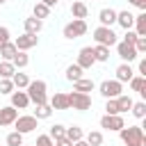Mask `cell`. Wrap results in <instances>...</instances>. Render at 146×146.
I'll use <instances>...</instances> for the list:
<instances>
[{
    "mask_svg": "<svg viewBox=\"0 0 146 146\" xmlns=\"http://www.w3.org/2000/svg\"><path fill=\"white\" fill-rule=\"evenodd\" d=\"M68 98V110H78V112H87L91 107V96L89 94H82V91H71L66 94Z\"/></svg>",
    "mask_w": 146,
    "mask_h": 146,
    "instance_id": "8992f818",
    "label": "cell"
},
{
    "mask_svg": "<svg viewBox=\"0 0 146 146\" xmlns=\"http://www.w3.org/2000/svg\"><path fill=\"white\" fill-rule=\"evenodd\" d=\"M25 94H27L30 103H34V105L48 103V84L43 80H30V84L25 87Z\"/></svg>",
    "mask_w": 146,
    "mask_h": 146,
    "instance_id": "7a4b0ae2",
    "label": "cell"
},
{
    "mask_svg": "<svg viewBox=\"0 0 146 146\" xmlns=\"http://www.w3.org/2000/svg\"><path fill=\"white\" fill-rule=\"evenodd\" d=\"M5 141H7V146H23V135L14 130V132H9V135H7V139H5Z\"/></svg>",
    "mask_w": 146,
    "mask_h": 146,
    "instance_id": "d590c367",
    "label": "cell"
},
{
    "mask_svg": "<svg viewBox=\"0 0 146 146\" xmlns=\"http://www.w3.org/2000/svg\"><path fill=\"white\" fill-rule=\"evenodd\" d=\"M91 34H94V41H96V43H100V46H107V48L116 46V41H119L116 32H114L112 27H105V25H98V27H96Z\"/></svg>",
    "mask_w": 146,
    "mask_h": 146,
    "instance_id": "277c9868",
    "label": "cell"
},
{
    "mask_svg": "<svg viewBox=\"0 0 146 146\" xmlns=\"http://www.w3.org/2000/svg\"><path fill=\"white\" fill-rule=\"evenodd\" d=\"M94 57H96V62H107V59H110V48L96 43V46H94Z\"/></svg>",
    "mask_w": 146,
    "mask_h": 146,
    "instance_id": "f546056e",
    "label": "cell"
},
{
    "mask_svg": "<svg viewBox=\"0 0 146 146\" xmlns=\"http://www.w3.org/2000/svg\"><path fill=\"white\" fill-rule=\"evenodd\" d=\"M11 125H14V130H16V132L27 135V132H34V130L39 128V119H36V116H32V114H18V116H16V121H14Z\"/></svg>",
    "mask_w": 146,
    "mask_h": 146,
    "instance_id": "5b68a950",
    "label": "cell"
},
{
    "mask_svg": "<svg viewBox=\"0 0 146 146\" xmlns=\"http://www.w3.org/2000/svg\"><path fill=\"white\" fill-rule=\"evenodd\" d=\"M16 116H18V110H16V107H11V105L0 107V128L11 125V123L16 121Z\"/></svg>",
    "mask_w": 146,
    "mask_h": 146,
    "instance_id": "7c38bea8",
    "label": "cell"
},
{
    "mask_svg": "<svg viewBox=\"0 0 146 146\" xmlns=\"http://www.w3.org/2000/svg\"><path fill=\"white\" fill-rule=\"evenodd\" d=\"M66 139H71V141L84 139V130L80 125H71V128H66Z\"/></svg>",
    "mask_w": 146,
    "mask_h": 146,
    "instance_id": "d6a6232c",
    "label": "cell"
},
{
    "mask_svg": "<svg viewBox=\"0 0 146 146\" xmlns=\"http://www.w3.org/2000/svg\"><path fill=\"white\" fill-rule=\"evenodd\" d=\"M94 89H96V84H94V80H89V78H80V80L73 82V91L89 94V91H94Z\"/></svg>",
    "mask_w": 146,
    "mask_h": 146,
    "instance_id": "44dd1931",
    "label": "cell"
},
{
    "mask_svg": "<svg viewBox=\"0 0 146 146\" xmlns=\"http://www.w3.org/2000/svg\"><path fill=\"white\" fill-rule=\"evenodd\" d=\"M119 137L125 146H146V135L141 125H123L119 130Z\"/></svg>",
    "mask_w": 146,
    "mask_h": 146,
    "instance_id": "6da1fadb",
    "label": "cell"
},
{
    "mask_svg": "<svg viewBox=\"0 0 146 146\" xmlns=\"http://www.w3.org/2000/svg\"><path fill=\"white\" fill-rule=\"evenodd\" d=\"M55 146H73V141L66 137H59V139H55Z\"/></svg>",
    "mask_w": 146,
    "mask_h": 146,
    "instance_id": "f6af8a7d",
    "label": "cell"
},
{
    "mask_svg": "<svg viewBox=\"0 0 146 146\" xmlns=\"http://www.w3.org/2000/svg\"><path fill=\"white\" fill-rule=\"evenodd\" d=\"M32 116H36L39 121H46V119H50V116H52V107H50L48 103L36 105V107H34V112H32Z\"/></svg>",
    "mask_w": 146,
    "mask_h": 146,
    "instance_id": "cb8c5ba5",
    "label": "cell"
},
{
    "mask_svg": "<svg viewBox=\"0 0 146 146\" xmlns=\"http://www.w3.org/2000/svg\"><path fill=\"white\" fill-rule=\"evenodd\" d=\"M98 21H100V25L112 27V25L116 23V9H112V7H103V9L98 11Z\"/></svg>",
    "mask_w": 146,
    "mask_h": 146,
    "instance_id": "9a60e30c",
    "label": "cell"
},
{
    "mask_svg": "<svg viewBox=\"0 0 146 146\" xmlns=\"http://www.w3.org/2000/svg\"><path fill=\"white\" fill-rule=\"evenodd\" d=\"M16 50H18V48L14 46V41H7V43H2V46H0V57H2V59H7V62H11V57L16 55Z\"/></svg>",
    "mask_w": 146,
    "mask_h": 146,
    "instance_id": "4316f807",
    "label": "cell"
},
{
    "mask_svg": "<svg viewBox=\"0 0 146 146\" xmlns=\"http://www.w3.org/2000/svg\"><path fill=\"white\" fill-rule=\"evenodd\" d=\"M36 43H39V36H36V34H27V32L21 34V36L14 41V46H16L18 50H30V48H34Z\"/></svg>",
    "mask_w": 146,
    "mask_h": 146,
    "instance_id": "8fae6325",
    "label": "cell"
},
{
    "mask_svg": "<svg viewBox=\"0 0 146 146\" xmlns=\"http://www.w3.org/2000/svg\"><path fill=\"white\" fill-rule=\"evenodd\" d=\"M14 73H16V66H14L11 62L2 59V62H0V78H11Z\"/></svg>",
    "mask_w": 146,
    "mask_h": 146,
    "instance_id": "e575fe53",
    "label": "cell"
},
{
    "mask_svg": "<svg viewBox=\"0 0 146 146\" xmlns=\"http://www.w3.org/2000/svg\"><path fill=\"white\" fill-rule=\"evenodd\" d=\"M84 2H87V0H84Z\"/></svg>",
    "mask_w": 146,
    "mask_h": 146,
    "instance_id": "f907efd6",
    "label": "cell"
},
{
    "mask_svg": "<svg viewBox=\"0 0 146 146\" xmlns=\"http://www.w3.org/2000/svg\"><path fill=\"white\" fill-rule=\"evenodd\" d=\"M34 146H55V141L50 139V135H39L36 141H34Z\"/></svg>",
    "mask_w": 146,
    "mask_h": 146,
    "instance_id": "ab89813d",
    "label": "cell"
},
{
    "mask_svg": "<svg viewBox=\"0 0 146 146\" xmlns=\"http://www.w3.org/2000/svg\"><path fill=\"white\" fill-rule=\"evenodd\" d=\"M116 23L123 27V30H132V23H135V14L123 9V11H116Z\"/></svg>",
    "mask_w": 146,
    "mask_h": 146,
    "instance_id": "e0dca14e",
    "label": "cell"
},
{
    "mask_svg": "<svg viewBox=\"0 0 146 146\" xmlns=\"http://www.w3.org/2000/svg\"><path fill=\"white\" fill-rule=\"evenodd\" d=\"M9 36H11L9 27H7V25H0V46H2V43H7V41H9Z\"/></svg>",
    "mask_w": 146,
    "mask_h": 146,
    "instance_id": "60d3db41",
    "label": "cell"
},
{
    "mask_svg": "<svg viewBox=\"0 0 146 146\" xmlns=\"http://www.w3.org/2000/svg\"><path fill=\"white\" fill-rule=\"evenodd\" d=\"M128 5H132V7H137L139 11H146V0H128Z\"/></svg>",
    "mask_w": 146,
    "mask_h": 146,
    "instance_id": "7bdbcfd3",
    "label": "cell"
},
{
    "mask_svg": "<svg viewBox=\"0 0 146 146\" xmlns=\"http://www.w3.org/2000/svg\"><path fill=\"white\" fill-rule=\"evenodd\" d=\"M132 46H135L137 55H144V52H146V36H137V41H135Z\"/></svg>",
    "mask_w": 146,
    "mask_h": 146,
    "instance_id": "f35d334b",
    "label": "cell"
},
{
    "mask_svg": "<svg viewBox=\"0 0 146 146\" xmlns=\"http://www.w3.org/2000/svg\"><path fill=\"white\" fill-rule=\"evenodd\" d=\"M128 84L132 91H137V94H141V98H146V78L144 75H132Z\"/></svg>",
    "mask_w": 146,
    "mask_h": 146,
    "instance_id": "ffe728a7",
    "label": "cell"
},
{
    "mask_svg": "<svg viewBox=\"0 0 146 146\" xmlns=\"http://www.w3.org/2000/svg\"><path fill=\"white\" fill-rule=\"evenodd\" d=\"M73 146H89L84 139H78V141H73Z\"/></svg>",
    "mask_w": 146,
    "mask_h": 146,
    "instance_id": "7dc6e473",
    "label": "cell"
},
{
    "mask_svg": "<svg viewBox=\"0 0 146 146\" xmlns=\"http://www.w3.org/2000/svg\"><path fill=\"white\" fill-rule=\"evenodd\" d=\"M116 55H119L123 62H128V64L135 62V59H139L135 46H132V43H125V41H116Z\"/></svg>",
    "mask_w": 146,
    "mask_h": 146,
    "instance_id": "30bf717a",
    "label": "cell"
},
{
    "mask_svg": "<svg viewBox=\"0 0 146 146\" xmlns=\"http://www.w3.org/2000/svg\"><path fill=\"white\" fill-rule=\"evenodd\" d=\"M48 105H50L52 110H68V98H66V94H62V91H55V94L50 96Z\"/></svg>",
    "mask_w": 146,
    "mask_h": 146,
    "instance_id": "2e32d148",
    "label": "cell"
},
{
    "mask_svg": "<svg viewBox=\"0 0 146 146\" xmlns=\"http://www.w3.org/2000/svg\"><path fill=\"white\" fill-rule=\"evenodd\" d=\"M105 114H119V105H116V98H105Z\"/></svg>",
    "mask_w": 146,
    "mask_h": 146,
    "instance_id": "74e56055",
    "label": "cell"
},
{
    "mask_svg": "<svg viewBox=\"0 0 146 146\" xmlns=\"http://www.w3.org/2000/svg\"><path fill=\"white\" fill-rule=\"evenodd\" d=\"M82 71H87V68H91L94 64H96V57H94V48L91 46H84V48H80L78 50V62H75Z\"/></svg>",
    "mask_w": 146,
    "mask_h": 146,
    "instance_id": "9c48e42d",
    "label": "cell"
},
{
    "mask_svg": "<svg viewBox=\"0 0 146 146\" xmlns=\"http://www.w3.org/2000/svg\"><path fill=\"white\" fill-rule=\"evenodd\" d=\"M130 112H132V116L135 119H146V103L144 100H139V103H132V107H130Z\"/></svg>",
    "mask_w": 146,
    "mask_h": 146,
    "instance_id": "1f68e13d",
    "label": "cell"
},
{
    "mask_svg": "<svg viewBox=\"0 0 146 146\" xmlns=\"http://www.w3.org/2000/svg\"><path fill=\"white\" fill-rule=\"evenodd\" d=\"M137 75H144V78H146V59H144V57L139 59V66H137Z\"/></svg>",
    "mask_w": 146,
    "mask_h": 146,
    "instance_id": "ee69618b",
    "label": "cell"
},
{
    "mask_svg": "<svg viewBox=\"0 0 146 146\" xmlns=\"http://www.w3.org/2000/svg\"><path fill=\"white\" fill-rule=\"evenodd\" d=\"M41 2H43V5H48V7H55L59 0H41Z\"/></svg>",
    "mask_w": 146,
    "mask_h": 146,
    "instance_id": "bcb514c9",
    "label": "cell"
},
{
    "mask_svg": "<svg viewBox=\"0 0 146 146\" xmlns=\"http://www.w3.org/2000/svg\"><path fill=\"white\" fill-rule=\"evenodd\" d=\"M98 123H100L103 130H110V132H119V130L125 125V121H123L121 114H103Z\"/></svg>",
    "mask_w": 146,
    "mask_h": 146,
    "instance_id": "ba28073f",
    "label": "cell"
},
{
    "mask_svg": "<svg viewBox=\"0 0 146 146\" xmlns=\"http://www.w3.org/2000/svg\"><path fill=\"white\" fill-rule=\"evenodd\" d=\"M87 14H89V7H87L84 0L71 2V16H73V18H87Z\"/></svg>",
    "mask_w": 146,
    "mask_h": 146,
    "instance_id": "ac0fdd59",
    "label": "cell"
},
{
    "mask_svg": "<svg viewBox=\"0 0 146 146\" xmlns=\"http://www.w3.org/2000/svg\"><path fill=\"white\" fill-rule=\"evenodd\" d=\"M82 73H84V71H82L78 64H68V66H66V80H68V82L80 80V78H82Z\"/></svg>",
    "mask_w": 146,
    "mask_h": 146,
    "instance_id": "83f0119b",
    "label": "cell"
},
{
    "mask_svg": "<svg viewBox=\"0 0 146 146\" xmlns=\"http://www.w3.org/2000/svg\"><path fill=\"white\" fill-rule=\"evenodd\" d=\"M48 135H50V139H52V141H55V139H59V137H66V125H62V123H55V125H50Z\"/></svg>",
    "mask_w": 146,
    "mask_h": 146,
    "instance_id": "836d02e7",
    "label": "cell"
},
{
    "mask_svg": "<svg viewBox=\"0 0 146 146\" xmlns=\"http://www.w3.org/2000/svg\"><path fill=\"white\" fill-rule=\"evenodd\" d=\"M16 87L11 82V78H0V94H11Z\"/></svg>",
    "mask_w": 146,
    "mask_h": 146,
    "instance_id": "8d00e7d4",
    "label": "cell"
},
{
    "mask_svg": "<svg viewBox=\"0 0 146 146\" xmlns=\"http://www.w3.org/2000/svg\"><path fill=\"white\" fill-rule=\"evenodd\" d=\"M23 27H25V32H27V34H39V32L43 30V21H39V18L30 16V18H25V21H23Z\"/></svg>",
    "mask_w": 146,
    "mask_h": 146,
    "instance_id": "d6986e66",
    "label": "cell"
},
{
    "mask_svg": "<svg viewBox=\"0 0 146 146\" xmlns=\"http://www.w3.org/2000/svg\"><path fill=\"white\" fill-rule=\"evenodd\" d=\"M123 41H125V43H135V41H137V32H135V30H125Z\"/></svg>",
    "mask_w": 146,
    "mask_h": 146,
    "instance_id": "b9f144b4",
    "label": "cell"
},
{
    "mask_svg": "<svg viewBox=\"0 0 146 146\" xmlns=\"http://www.w3.org/2000/svg\"><path fill=\"white\" fill-rule=\"evenodd\" d=\"M11 64H14L16 68H25V66L30 64V55H27V50H16V55L11 57Z\"/></svg>",
    "mask_w": 146,
    "mask_h": 146,
    "instance_id": "603a6c76",
    "label": "cell"
},
{
    "mask_svg": "<svg viewBox=\"0 0 146 146\" xmlns=\"http://www.w3.org/2000/svg\"><path fill=\"white\" fill-rule=\"evenodd\" d=\"M5 2H7V0H0V5H5Z\"/></svg>",
    "mask_w": 146,
    "mask_h": 146,
    "instance_id": "c3c4849f",
    "label": "cell"
},
{
    "mask_svg": "<svg viewBox=\"0 0 146 146\" xmlns=\"http://www.w3.org/2000/svg\"><path fill=\"white\" fill-rule=\"evenodd\" d=\"M11 82H14L16 89H25V87L30 84V78H27V73H21V71L16 68V73L11 75Z\"/></svg>",
    "mask_w": 146,
    "mask_h": 146,
    "instance_id": "484cf974",
    "label": "cell"
},
{
    "mask_svg": "<svg viewBox=\"0 0 146 146\" xmlns=\"http://www.w3.org/2000/svg\"><path fill=\"white\" fill-rule=\"evenodd\" d=\"M32 16H34V18H39V21H43V18H48V16H50V7H48V5H43V2L39 0V2L32 7Z\"/></svg>",
    "mask_w": 146,
    "mask_h": 146,
    "instance_id": "d4e9b609",
    "label": "cell"
},
{
    "mask_svg": "<svg viewBox=\"0 0 146 146\" xmlns=\"http://www.w3.org/2000/svg\"><path fill=\"white\" fill-rule=\"evenodd\" d=\"M84 141H87L89 146H100V144H103V132H100V130H89V132L84 135Z\"/></svg>",
    "mask_w": 146,
    "mask_h": 146,
    "instance_id": "f1b7e54d",
    "label": "cell"
},
{
    "mask_svg": "<svg viewBox=\"0 0 146 146\" xmlns=\"http://www.w3.org/2000/svg\"><path fill=\"white\" fill-rule=\"evenodd\" d=\"M114 73H116V78H114V80H119L121 84H125V82H130V78L135 75V68H132L128 62H123V64H119V66H116V71H114Z\"/></svg>",
    "mask_w": 146,
    "mask_h": 146,
    "instance_id": "4fadbf2b",
    "label": "cell"
},
{
    "mask_svg": "<svg viewBox=\"0 0 146 146\" xmlns=\"http://www.w3.org/2000/svg\"><path fill=\"white\" fill-rule=\"evenodd\" d=\"M62 34H64V39H68V41L84 36V34H87V21H84V18H73L71 23L64 25Z\"/></svg>",
    "mask_w": 146,
    "mask_h": 146,
    "instance_id": "3957f363",
    "label": "cell"
},
{
    "mask_svg": "<svg viewBox=\"0 0 146 146\" xmlns=\"http://www.w3.org/2000/svg\"><path fill=\"white\" fill-rule=\"evenodd\" d=\"M23 146H25V144H23ZM32 146H34V144H32Z\"/></svg>",
    "mask_w": 146,
    "mask_h": 146,
    "instance_id": "681fc988",
    "label": "cell"
},
{
    "mask_svg": "<svg viewBox=\"0 0 146 146\" xmlns=\"http://www.w3.org/2000/svg\"><path fill=\"white\" fill-rule=\"evenodd\" d=\"M98 94H100L103 98H116V96L123 94V84H121L119 80H103V82L98 84Z\"/></svg>",
    "mask_w": 146,
    "mask_h": 146,
    "instance_id": "52a82bcc",
    "label": "cell"
},
{
    "mask_svg": "<svg viewBox=\"0 0 146 146\" xmlns=\"http://www.w3.org/2000/svg\"><path fill=\"white\" fill-rule=\"evenodd\" d=\"M132 27H135L137 36H146V11H141V14H137V16H135Z\"/></svg>",
    "mask_w": 146,
    "mask_h": 146,
    "instance_id": "7402d4cb",
    "label": "cell"
},
{
    "mask_svg": "<svg viewBox=\"0 0 146 146\" xmlns=\"http://www.w3.org/2000/svg\"><path fill=\"white\" fill-rule=\"evenodd\" d=\"M9 96H11V107H16V110H27L30 107V98H27V94L23 89L11 91Z\"/></svg>",
    "mask_w": 146,
    "mask_h": 146,
    "instance_id": "5bb4252c",
    "label": "cell"
},
{
    "mask_svg": "<svg viewBox=\"0 0 146 146\" xmlns=\"http://www.w3.org/2000/svg\"><path fill=\"white\" fill-rule=\"evenodd\" d=\"M132 98L130 96H125V94H121V96H116V105H119V114H123V112H128L130 107H132Z\"/></svg>",
    "mask_w": 146,
    "mask_h": 146,
    "instance_id": "4dcf8cb0",
    "label": "cell"
}]
</instances>
